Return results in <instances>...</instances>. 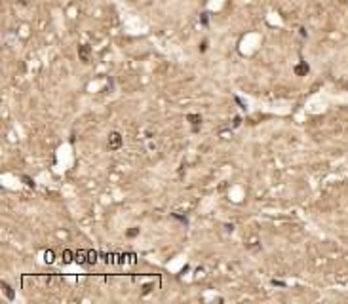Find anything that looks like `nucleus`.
<instances>
[{"label":"nucleus","mask_w":348,"mask_h":304,"mask_svg":"<svg viewBox=\"0 0 348 304\" xmlns=\"http://www.w3.org/2000/svg\"><path fill=\"white\" fill-rule=\"evenodd\" d=\"M122 143H124V139H122V135L118 131H112L108 135V148L110 150H118L122 147Z\"/></svg>","instance_id":"obj_1"},{"label":"nucleus","mask_w":348,"mask_h":304,"mask_svg":"<svg viewBox=\"0 0 348 304\" xmlns=\"http://www.w3.org/2000/svg\"><path fill=\"white\" fill-rule=\"evenodd\" d=\"M187 120H190V124L194 126L192 129H194V131H198V124L202 122V118H200V116H198V114H189V116H187Z\"/></svg>","instance_id":"obj_2"},{"label":"nucleus","mask_w":348,"mask_h":304,"mask_svg":"<svg viewBox=\"0 0 348 304\" xmlns=\"http://www.w3.org/2000/svg\"><path fill=\"white\" fill-rule=\"evenodd\" d=\"M2 289H4V293H6L8 300H13V298H15V293H13V289H12V287H10V285H8L6 282L2 283Z\"/></svg>","instance_id":"obj_3"},{"label":"nucleus","mask_w":348,"mask_h":304,"mask_svg":"<svg viewBox=\"0 0 348 304\" xmlns=\"http://www.w3.org/2000/svg\"><path fill=\"white\" fill-rule=\"evenodd\" d=\"M295 72H297V74H306V72H308V65H306V63H300V65L295 68Z\"/></svg>","instance_id":"obj_4"},{"label":"nucleus","mask_w":348,"mask_h":304,"mask_svg":"<svg viewBox=\"0 0 348 304\" xmlns=\"http://www.w3.org/2000/svg\"><path fill=\"white\" fill-rule=\"evenodd\" d=\"M80 53H82V59L88 63V53H89V48H86V46H82L80 48Z\"/></svg>","instance_id":"obj_5"},{"label":"nucleus","mask_w":348,"mask_h":304,"mask_svg":"<svg viewBox=\"0 0 348 304\" xmlns=\"http://www.w3.org/2000/svg\"><path fill=\"white\" fill-rule=\"evenodd\" d=\"M234 101H236V103H238V105H240V108H244V110H245V108H247V107H245V103H244V101H242V99H240V97H234Z\"/></svg>","instance_id":"obj_6"},{"label":"nucleus","mask_w":348,"mask_h":304,"mask_svg":"<svg viewBox=\"0 0 348 304\" xmlns=\"http://www.w3.org/2000/svg\"><path fill=\"white\" fill-rule=\"evenodd\" d=\"M135 234H139V228H133V230H129V232H128V236H129V238H133Z\"/></svg>","instance_id":"obj_7"},{"label":"nucleus","mask_w":348,"mask_h":304,"mask_svg":"<svg viewBox=\"0 0 348 304\" xmlns=\"http://www.w3.org/2000/svg\"><path fill=\"white\" fill-rule=\"evenodd\" d=\"M272 285H280V287H285L284 282H278V279H272Z\"/></svg>","instance_id":"obj_8"},{"label":"nucleus","mask_w":348,"mask_h":304,"mask_svg":"<svg viewBox=\"0 0 348 304\" xmlns=\"http://www.w3.org/2000/svg\"><path fill=\"white\" fill-rule=\"evenodd\" d=\"M23 181H25V182H27L29 186H34V182H33V181H31L29 177H25V175H23Z\"/></svg>","instance_id":"obj_9"},{"label":"nucleus","mask_w":348,"mask_h":304,"mask_svg":"<svg viewBox=\"0 0 348 304\" xmlns=\"http://www.w3.org/2000/svg\"><path fill=\"white\" fill-rule=\"evenodd\" d=\"M65 261H67V262L71 261V251H65Z\"/></svg>","instance_id":"obj_10"}]
</instances>
